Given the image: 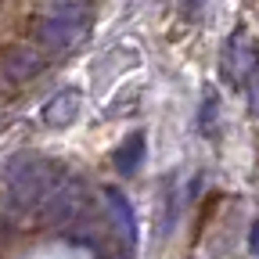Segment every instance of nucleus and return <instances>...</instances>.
<instances>
[{"instance_id":"obj_10","label":"nucleus","mask_w":259,"mask_h":259,"mask_svg":"<svg viewBox=\"0 0 259 259\" xmlns=\"http://www.w3.org/2000/svg\"><path fill=\"white\" fill-rule=\"evenodd\" d=\"M248 245H252V252H255V255H259V223H255V227H252V241H248Z\"/></svg>"},{"instance_id":"obj_1","label":"nucleus","mask_w":259,"mask_h":259,"mask_svg":"<svg viewBox=\"0 0 259 259\" xmlns=\"http://www.w3.org/2000/svg\"><path fill=\"white\" fill-rule=\"evenodd\" d=\"M90 32V15L83 4H58L51 8L47 15H40L36 29H32V36L36 44L51 54H65L83 44V36Z\"/></svg>"},{"instance_id":"obj_3","label":"nucleus","mask_w":259,"mask_h":259,"mask_svg":"<svg viewBox=\"0 0 259 259\" xmlns=\"http://www.w3.org/2000/svg\"><path fill=\"white\" fill-rule=\"evenodd\" d=\"M87 205V184L83 177H61L47 187V220L54 227H65V223H72Z\"/></svg>"},{"instance_id":"obj_4","label":"nucleus","mask_w":259,"mask_h":259,"mask_svg":"<svg viewBox=\"0 0 259 259\" xmlns=\"http://www.w3.org/2000/svg\"><path fill=\"white\" fill-rule=\"evenodd\" d=\"M255 69H259V44L248 36L245 29H238L231 44H227V54H223V72L234 87H248L255 79Z\"/></svg>"},{"instance_id":"obj_9","label":"nucleus","mask_w":259,"mask_h":259,"mask_svg":"<svg viewBox=\"0 0 259 259\" xmlns=\"http://www.w3.org/2000/svg\"><path fill=\"white\" fill-rule=\"evenodd\" d=\"M212 112H216V97L209 94L205 105H202V130H205V134H212Z\"/></svg>"},{"instance_id":"obj_8","label":"nucleus","mask_w":259,"mask_h":259,"mask_svg":"<svg viewBox=\"0 0 259 259\" xmlns=\"http://www.w3.org/2000/svg\"><path fill=\"white\" fill-rule=\"evenodd\" d=\"M141 148H144V137L137 134V137H130L126 144H122V151L115 155V166L122 169V173H134L137 169V162H141Z\"/></svg>"},{"instance_id":"obj_6","label":"nucleus","mask_w":259,"mask_h":259,"mask_svg":"<svg viewBox=\"0 0 259 259\" xmlns=\"http://www.w3.org/2000/svg\"><path fill=\"white\" fill-rule=\"evenodd\" d=\"M76 115H79V94L76 90H61V94H54L51 101L44 105V122L58 126V130L76 122Z\"/></svg>"},{"instance_id":"obj_7","label":"nucleus","mask_w":259,"mask_h":259,"mask_svg":"<svg viewBox=\"0 0 259 259\" xmlns=\"http://www.w3.org/2000/svg\"><path fill=\"white\" fill-rule=\"evenodd\" d=\"M108 205H112V216H115V223L122 227V241L126 245H134L137 241V223H134V209H130V202L122 198V191H108Z\"/></svg>"},{"instance_id":"obj_2","label":"nucleus","mask_w":259,"mask_h":259,"mask_svg":"<svg viewBox=\"0 0 259 259\" xmlns=\"http://www.w3.org/2000/svg\"><path fill=\"white\" fill-rule=\"evenodd\" d=\"M51 187V166L36 155H18L8 162V202L15 209H29L40 198H47Z\"/></svg>"},{"instance_id":"obj_5","label":"nucleus","mask_w":259,"mask_h":259,"mask_svg":"<svg viewBox=\"0 0 259 259\" xmlns=\"http://www.w3.org/2000/svg\"><path fill=\"white\" fill-rule=\"evenodd\" d=\"M0 69L11 83H29L44 72V54L36 47H25V44H11L0 51Z\"/></svg>"}]
</instances>
